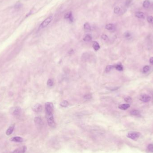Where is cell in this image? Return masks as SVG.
I'll return each instance as SVG.
<instances>
[{"label":"cell","instance_id":"1","mask_svg":"<svg viewBox=\"0 0 153 153\" xmlns=\"http://www.w3.org/2000/svg\"><path fill=\"white\" fill-rule=\"evenodd\" d=\"M53 111H46V118L48 124L51 128L55 127V123L53 115Z\"/></svg>","mask_w":153,"mask_h":153},{"label":"cell","instance_id":"2","mask_svg":"<svg viewBox=\"0 0 153 153\" xmlns=\"http://www.w3.org/2000/svg\"><path fill=\"white\" fill-rule=\"evenodd\" d=\"M10 112L11 114L13 116L16 117H19L21 115L22 109L20 107H13L10 110Z\"/></svg>","mask_w":153,"mask_h":153},{"label":"cell","instance_id":"3","mask_svg":"<svg viewBox=\"0 0 153 153\" xmlns=\"http://www.w3.org/2000/svg\"><path fill=\"white\" fill-rule=\"evenodd\" d=\"M53 19V17L52 16L48 17L47 19L44 20V21L39 26L40 29H43V28H46L50 24L51 21H52Z\"/></svg>","mask_w":153,"mask_h":153},{"label":"cell","instance_id":"4","mask_svg":"<svg viewBox=\"0 0 153 153\" xmlns=\"http://www.w3.org/2000/svg\"><path fill=\"white\" fill-rule=\"evenodd\" d=\"M127 136L128 138L132 140H137L140 137V133L136 132H130L128 133Z\"/></svg>","mask_w":153,"mask_h":153},{"label":"cell","instance_id":"5","mask_svg":"<svg viewBox=\"0 0 153 153\" xmlns=\"http://www.w3.org/2000/svg\"><path fill=\"white\" fill-rule=\"evenodd\" d=\"M139 100L144 102H148L151 100V97L149 95L146 94H142L140 95Z\"/></svg>","mask_w":153,"mask_h":153},{"label":"cell","instance_id":"6","mask_svg":"<svg viewBox=\"0 0 153 153\" xmlns=\"http://www.w3.org/2000/svg\"><path fill=\"white\" fill-rule=\"evenodd\" d=\"M32 109L35 112L39 113L42 111L43 108H42V106L41 105L37 103V104L34 105V106L33 107Z\"/></svg>","mask_w":153,"mask_h":153},{"label":"cell","instance_id":"7","mask_svg":"<svg viewBox=\"0 0 153 153\" xmlns=\"http://www.w3.org/2000/svg\"><path fill=\"white\" fill-rule=\"evenodd\" d=\"M64 19H68L69 21L73 22V16L72 13L71 12H69L65 14L64 15Z\"/></svg>","mask_w":153,"mask_h":153},{"label":"cell","instance_id":"8","mask_svg":"<svg viewBox=\"0 0 153 153\" xmlns=\"http://www.w3.org/2000/svg\"><path fill=\"white\" fill-rule=\"evenodd\" d=\"M27 150V148L26 146H23L17 149L15 151H13L14 153H24Z\"/></svg>","mask_w":153,"mask_h":153},{"label":"cell","instance_id":"9","mask_svg":"<svg viewBox=\"0 0 153 153\" xmlns=\"http://www.w3.org/2000/svg\"><path fill=\"white\" fill-rule=\"evenodd\" d=\"M10 141L12 142H22L23 141V138L19 137H12L10 139Z\"/></svg>","mask_w":153,"mask_h":153},{"label":"cell","instance_id":"10","mask_svg":"<svg viewBox=\"0 0 153 153\" xmlns=\"http://www.w3.org/2000/svg\"><path fill=\"white\" fill-rule=\"evenodd\" d=\"M14 125L12 124L7 129L6 132V134L7 135V136H9L14 131Z\"/></svg>","mask_w":153,"mask_h":153},{"label":"cell","instance_id":"11","mask_svg":"<svg viewBox=\"0 0 153 153\" xmlns=\"http://www.w3.org/2000/svg\"><path fill=\"white\" fill-rule=\"evenodd\" d=\"M135 16L139 19H144L145 18V14L142 12H137L135 14Z\"/></svg>","mask_w":153,"mask_h":153},{"label":"cell","instance_id":"12","mask_svg":"<svg viewBox=\"0 0 153 153\" xmlns=\"http://www.w3.org/2000/svg\"><path fill=\"white\" fill-rule=\"evenodd\" d=\"M105 28L107 30L113 31L115 29V26L113 24H108L105 26Z\"/></svg>","mask_w":153,"mask_h":153},{"label":"cell","instance_id":"13","mask_svg":"<svg viewBox=\"0 0 153 153\" xmlns=\"http://www.w3.org/2000/svg\"><path fill=\"white\" fill-rule=\"evenodd\" d=\"M34 122L35 124L38 125H41L43 124V121L42 120L41 118L39 117H36L34 118Z\"/></svg>","mask_w":153,"mask_h":153},{"label":"cell","instance_id":"14","mask_svg":"<svg viewBox=\"0 0 153 153\" xmlns=\"http://www.w3.org/2000/svg\"><path fill=\"white\" fill-rule=\"evenodd\" d=\"M130 107V105L128 104H123L119 106V108L122 110H126Z\"/></svg>","mask_w":153,"mask_h":153},{"label":"cell","instance_id":"15","mask_svg":"<svg viewBox=\"0 0 153 153\" xmlns=\"http://www.w3.org/2000/svg\"><path fill=\"white\" fill-rule=\"evenodd\" d=\"M84 28L86 32H90L92 30L91 25H90L89 23H85L84 25Z\"/></svg>","mask_w":153,"mask_h":153},{"label":"cell","instance_id":"16","mask_svg":"<svg viewBox=\"0 0 153 153\" xmlns=\"http://www.w3.org/2000/svg\"><path fill=\"white\" fill-rule=\"evenodd\" d=\"M93 47L94 48V49L95 51L98 50L99 49H100V45L98 44V43L97 42L94 41L93 43Z\"/></svg>","mask_w":153,"mask_h":153},{"label":"cell","instance_id":"17","mask_svg":"<svg viewBox=\"0 0 153 153\" xmlns=\"http://www.w3.org/2000/svg\"><path fill=\"white\" fill-rule=\"evenodd\" d=\"M130 114L133 115L137 116V115H139L140 114V112L137 110H133L132 111H130Z\"/></svg>","mask_w":153,"mask_h":153},{"label":"cell","instance_id":"18","mask_svg":"<svg viewBox=\"0 0 153 153\" xmlns=\"http://www.w3.org/2000/svg\"><path fill=\"white\" fill-rule=\"evenodd\" d=\"M150 4L151 3L150 2V1H149L148 0H145L143 3V6L145 8H148L150 5Z\"/></svg>","mask_w":153,"mask_h":153},{"label":"cell","instance_id":"19","mask_svg":"<svg viewBox=\"0 0 153 153\" xmlns=\"http://www.w3.org/2000/svg\"><path fill=\"white\" fill-rule=\"evenodd\" d=\"M92 39V37L90 35H86L83 38V40L85 41H90Z\"/></svg>","mask_w":153,"mask_h":153},{"label":"cell","instance_id":"20","mask_svg":"<svg viewBox=\"0 0 153 153\" xmlns=\"http://www.w3.org/2000/svg\"><path fill=\"white\" fill-rule=\"evenodd\" d=\"M114 67L116 68V69L118 71H122L123 70V67L122 65L121 64H117V65L115 66Z\"/></svg>","mask_w":153,"mask_h":153},{"label":"cell","instance_id":"21","mask_svg":"<svg viewBox=\"0 0 153 153\" xmlns=\"http://www.w3.org/2000/svg\"><path fill=\"white\" fill-rule=\"evenodd\" d=\"M60 105H61L62 107H66L68 106V105H69V102H68L67 101H63L61 103Z\"/></svg>","mask_w":153,"mask_h":153},{"label":"cell","instance_id":"22","mask_svg":"<svg viewBox=\"0 0 153 153\" xmlns=\"http://www.w3.org/2000/svg\"><path fill=\"white\" fill-rule=\"evenodd\" d=\"M121 11V8L119 6H116L114 8V12L115 14H119L120 12Z\"/></svg>","mask_w":153,"mask_h":153},{"label":"cell","instance_id":"23","mask_svg":"<svg viewBox=\"0 0 153 153\" xmlns=\"http://www.w3.org/2000/svg\"><path fill=\"white\" fill-rule=\"evenodd\" d=\"M147 149L150 152H153V144H149L147 147Z\"/></svg>","mask_w":153,"mask_h":153},{"label":"cell","instance_id":"24","mask_svg":"<svg viewBox=\"0 0 153 153\" xmlns=\"http://www.w3.org/2000/svg\"><path fill=\"white\" fill-rule=\"evenodd\" d=\"M150 67L149 66H145L143 67V72L144 73H146V72H148L150 70Z\"/></svg>","mask_w":153,"mask_h":153},{"label":"cell","instance_id":"25","mask_svg":"<svg viewBox=\"0 0 153 153\" xmlns=\"http://www.w3.org/2000/svg\"><path fill=\"white\" fill-rule=\"evenodd\" d=\"M147 20L149 23L153 24V17L149 16L147 18Z\"/></svg>","mask_w":153,"mask_h":153},{"label":"cell","instance_id":"26","mask_svg":"<svg viewBox=\"0 0 153 153\" xmlns=\"http://www.w3.org/2000/svg\"><path fill=\"white\" fill-rule=\"evenodd\" d=\"M113 67H114V66H111V65H109V66H107V67H106V72H110V71L112 69Z\"/></svg>","mask_w":153,"mask_h":153},{"label":"cell","instance_id":"27","mask_svg":"<svg viewBox=\"0 0 153 153\" xmlns=\"http://www.w3.org/2000/svg\"><path fill=\"white\" fill-rule=\"evenodd\" d=\"M47 85L49 87L53 86V81L51 79H49L47 82Z\"/></svg>","mask_w":153,"mask_h":153},{"label":"cell","instance_id":"28","mask_svg":"<svg viewBox=\"0 0 153 153\" xmlns=\"http://www.w3.org/2000/svg\"><path fill=\"white\" fill-rule=\"evenodd\" d=\"M124 101H125L126 102L129 103V102H130L132 101V98L129 97H126L124 98Z\"/></svg>","mask_w":153,"mask_h":153},{"label":"cell","instance_id":"29","mask_svg":"<svg viewBox=\"0 0 153 153\" xmlns=\"http://www.w3.org/2000/svg\"><path fill=\"white\" fill-rule=\"evenodd\" d=\"M101 37H102V39H103L104 40H107V39H108V37L107 35H105V34H103L101 36Z\"/></svg>","mask_w":153,"mask_h":153},{"label":"cell","instance_id":"30","mask_svg":"<svg viewBox=\"0 0 153 153\" xmlns=\"http://www.w3.org/2000/svg\"><path fill=\"white\" fill-rule=\"evenodd\" d=\"M131 34L129 32H126L124 33V37L127 38H128L131 37Z\"/></svg>","mask_w":153,"mask_h":153},{"label":"cell","instance_id":"31","mask_svg":"<svg viewBox=\"0 0 153 153\" xmlns=\"http://www.w3.org/2000/svg\"><path fill=\"white\" fill-rule=\"evenodd\" d=\"M92 98V96L90 94H87L84 96V98L85 99H90Z\"/></svg>","mask_w":153,"mask_h":153},{"label":"cell","instance_id":"32","mask_svg":"<svg viewBox=\"0 0 153 153\" xmlns=\"http://www.w3.org/2000/svg\"><path fill=\"white\" fill-rule=\"evenodd\" d=\"M150 63L151 64L153 65V57H151L150 59Z\"/></svg>","mask_w":153,"mask_h":153},{"label":"cell","instance_id":"33","mask_svg":"<svg viewBox=\"0 0 153 153\" xmlns=\"http://www.w3.org/2000/svg\"><path fill=\"white\" fill-rule=\"evenodd\" d=\"M131 2V0H127V1L126 2V5H128L130 4V3Z\"/></svg>","mask_w":153,"mask_h":153}]
</instances>
